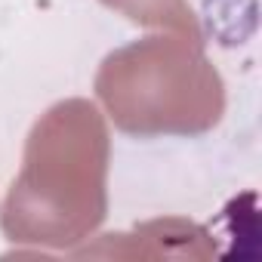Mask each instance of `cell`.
Here are the masks:
<instances>
[{
    "label": "cell",
    "instance_id": "cell-1",
    "mask_svg": "<svg viewBox=\"0 0 262 262\" xmlns=\"http://www.w3.org/2000/svg\"><path fill=\"white\" fill-rule=\"evenodd\" d=\"M108 133L96 105L68 99L50 108L28 136L22 176L4 204V231L10 241H28L40 213H47L31 241L65 247L80 241L105 219Z\"/></svg>",
    "mask_w": 262,
    "mask_h": 262
},
{
    "label": "cell",
    "instance_id": "cell-2",
    "mask_svg": "<svg viewBox=\"0 0 262 262\" xmlns=\"http://www.w3.org/2000/svg\"><path fill=\"white\" fill-rule=\"evenodd\" d=\"M96 90L111 120L133 136L204 133L216 126L225 93L198 37H148L102 62Z\"/></svg>",
    "mask_w": 262,
    "mask_h": 262
}]
</instances>
